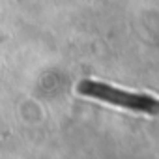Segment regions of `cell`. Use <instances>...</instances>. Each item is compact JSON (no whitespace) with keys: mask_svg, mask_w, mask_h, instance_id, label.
Segmentation results:
<instances>
[{"mask_svg":"<svg viewBox=\"0 0 159 159\" xmlns=\"http://www.w3.org/2000/svg\"><path fill=\"white\" fill-rule=\"evenodd\" d=\"M77 92L83 94L86 98L114 105V107H122L133 112H142V114H159V99L148 94H139V92H125L120 88H114L111 84L99 83V81H92V79H84L77 84Z\"/></svg>","mask_w":159,"mask_h":159,"instance_id":"cell-1","label":"cell"}]
</instances>
